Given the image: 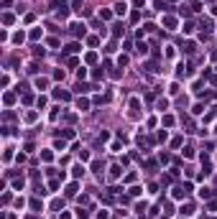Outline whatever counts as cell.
<instances>
[{
	"mask_svg": "<svg viewBox=\"0 0 217 219\" xmlns=\"http://www.w3.org/2000/svg\"><path fill=\"white\" fill-rule=\"evenodd\" d=\"M138 110H141V99H130V117H133V120H138V117H141V112H138Z\"/></svg>",
	"mask_w": 217,
	"mask_h": 219,
	"instance_id": "obj_1",
	"label": "cell"
},
{
	"mask_svg": "<svg viewBox=\"0 0 217 219\" xmlns=\"http://www.w3.org/2000/svg\"><path fill=\"white\" fill-rule=\"evenodd\" d=\"M54 97H56V99H62V102H69V99H72V94H69L67 89H62V87L54 89Z\"/></svg>",
	"mask_w": 217,
	"mask_h": 219,
	"instance_id": "obj_2",
	"label": "cell"
},
{
	"mask_svg": "<svg viewBox=\"0 0 217 219\" xmlns=\"http://www.w3.org/2000/svg\"><path fill=\"white\" fill-rule=\"evenodd\" d=\"M69 28H72L74 36H84V33H87V26H84V23H72Z\"/></svg>",
	"mask_w": 217,
	"mask_h": 219,
	"instance_id": "obj_3",
	"label": "cell"
},
{
	"mask_svg": "<svg viewBox=\"0 0 217 219\" xmlns=\"http://www.w3.org/2000/svg\"><path fill=\"white\" fill-rule=\"evenodd\" d=\"M164 26H166L169 31H174V28H176V18H174V15H164Z\"/></svg>",
	"mask_w": 217,
	"mask_h": 219,
	"instance_id": "obj_4",
	"label": "cell"
},
{
	"mask_svg": "<svg viewBox=\"0 0 217 219\" xmlns=\"http://www.w3.org/2000/svg\"><path fill=\"white\" fill-rule=\"evenodd\" d=\"M77 110H82V112H87V110H90V99L79 97V99H77Z\"/></svg>",
	"mask_w": 217,
	"mask_h": 219,
	"instance_id": "obj_5",
	"label": "cell"
},
{
	"mask_svg": "<svg viewBox=\"0 0 217 219\" xmlns=\"http://www.w3.org/2000/svg\"><path fill=\"white\" fill-rule=\"evenodd\" d=\"M77 51H79V44H77V41H72V44L64 46V54H77Z\"/></svg>",
	"mask_w": 217,
	"mask_h": 219,
	"instance_id": "obj_6",
	"label": "cell"
},
{
	"mask_svg": "<svg viewBox=\"0 0 217 219\" xmlns=\"http://www.w3.org/2000/svg\"><path fill=\"white\" fill-rule=\"evenodd\" d=\"M77 191H79V184H77V181H72V184L67 186V196H77Z\"/></svg>",
	"mask_w": 217,
	"mask_h": 219,
	"instance_id": "obj_7",
	"label": "cell"
},
{
	"mask_svg": "<svg viewBox=\"0 0 217 219\" xmlns=\"http://www.w3.org/2000/svg\"><path fill=\"white\" fill-rule=\"evenodd\" d=\"M128 13V5L125 3H115V15H125Z\"/></svg>",
	"mask_w": 217,
	"mask_h": 219,
	"instance_id": "obj_8",
	"label": "cell"
},
{
	"mask_svg": "<svg viewBox=\"0 0 217 219\" xmlns=\"http://www.w3.org/2000/svg\"><path fill=\"white\" fill-rule=\"evenodd\" d=\"M179 211H182L184 216H192V214H194V204H184V206H182Z\"/></svg>",
	"mask_w": 217,
	"mask_h": 219,
	"instance_id": "obj_9",
	"label": "cell"
},
{
	"mask_svg": "<svg viewBox=\"0 0 217 219\" xmlns=\"http://www.w3.org/2000/svg\"><path fill=\"white\" fill-rule=\"evenodd\" d=\"M72 176H74V178H82V176H84V168H82L79 163H77V166L72 168Z\"/></svg>",
	"mask_w": 217,
	"mask_h": 219,
	"instance_id": "obj_10",
	"label": "cell"
},
{
	"mask_svg": "<svg viewBox=\"0 0 217 219\" xmlns=\"http://www.w3.org/2000/svg\"><path fill=\"white\" fill-rule=\"evenodd\" d=\"M146 69H148L151 74H159V71H161V69H159V61H148V64H146Z\"/></svg>",
	"mask_w": 217,
	"mask_h": 219,
	"instance_id": "obj_11",
	"label": "cell"
},
{
	"mask_svg": "<svg viewBox=\"0 0 217 219\" xmlns=\"http://www.w3.org/2000/svg\"><path fill=\"white\" fill-rule=\"evenodd\" d=\"M92 89H95L92 84H82V82L77 84V92H79V94H84V92H92Z\"/></svg>",
	"mask_w": 217,
	"mask_h": 219,
	"instance_id": "obj_12",
	"label": "cell"
},
{
	"mask_svg": "<svg viewBox=\"0 0 217 219\" xmlns=\"http://www.w3.org/2000/svg\"><path fill=\"white\" fill-rule=\"evenodd\" d=\"M194 51H197V44L194 41H187L184 44V54H194Z\"/></svg>",
	"mask_w": 217,
	"mask_h": 219,
	"instance_id": "obj_13",
	"label": "cell"
},
{
	"mask_svg": "<svg viewBox=\"0 0 217 219\" xmlns=\"http://www.w3.org/2000/svg\"><path fill=\"white\" fill-rule=\"evenodd\" d=\"M199 196H202V199H212V196H214V191L204 186V189H199Z\"/></svg>",
	"mask_w": 217,
	"mask_h": 219,
	"instance_id": "obj_14",
	"label": "cell"
},
{
	"mask_svg": "<svg viewBox=\"0 0 217 219\" xmlns=\"http://www.w3.org/2000/svg\"><path fill=\"white\" fill-rule=\"evenodd\" d=\"M120 173H123L120 166H112V168H110V178H120Z\"/></svg>",
	"mask_w": 217,
	"mask_h": 219,
	"instance_id": "obj_15",
	"label": "cell"
},
{
	"mask_svg": "<svg viewBox=\"0 0 217 219\" xmlns=\"http://www.w3.org/2000/svg\"><path fill=\"white\" fill-rule=\"evenodd\" d=\"M184 196H187L184 186H176V189H174V199H184Z\"/></svg>",
	"mask_w": 217,
	"mask_h": 219,
	"instance_id": "obj_16",
	"label": "cell"
},
{
	"mask_svg": "<svg viewBox=\"0 0 217 219\" xmlns=\"http://www.w3.org/2000/svg\"><path fill=\"white\" fill-rule=\"evenodd\" d=\"M36 87H38V89H46V87H49V79L38 76V79H36Z\"/></svg>",
	"mask_w": 217,
	"mask_h": 219,
	"instance_id": "obj_17",
	"label": "cell"
},
{
	"mask_svg": "<svg viewBox=\"0 0 217 219\" xmlns=\"http://www.w3.org/2000/svg\"><path fill=\"white\" fill-rule=\"evenodd\" d=\"M202 31H204V33H212V21H209V18L202 21Z\"/></svg>",
	"mask_w": 217,
	"mask_h": 219,
	"instance_id": "obj_18",
	"label": "cell"
},
{
	"mask_svg": "<svg viewBox=\"0 0 217 219\" xmlns=\"http://www.w3.org/2000/svg\"><path fill=\"white\" fill-rule=\"evenodd\" d=\"M31 209H33V211H41V209H44V204L38 201V199H31Z\"/></svg>",
	"mask_w": 217,
	"mask_h": 219,
	"instance_id": "obj_19",
	"label": "cell"
},
{
	"mask_svg": "<svg viewBox=\"0 0 217 219\" xmlns=\"http://www.w3.org/2000/svg\"><path fill=\"white\" fill-rule=\"evenodd\" d=\"M110 18H112V13H110L107 8H102V10H100V21H110Z\"/></svg>",
	"mask_w": 217,
	"mask_h": 219,
	"instance_id": "obj_20",
	"label": "cell"
},
{
	"mask_svg": "<svg viewBox=\"0 0 217 219\" xmlns=\"http://www.w3.org/2000/svg\"><path fill=\"white\" fill-rule=\"evenodd\" d=\"M77 216H79V219H90V209H77Z\"/></svg>",
	"mask_w": 217,
	"mask_h": 219,
	"instance_id": "obj_21",
	"label": "cell"
},
{
	"mask_svg": "<svg viewBox=\"0 0 217 219\" xmlns=\"http://www.w3.org/2000/svg\"><path fill=\"white\" fill-rule=\"evenodd\" d=\"M112 33H115V38L123 36V23H115V26H112Z\"/></svg>",
	"mask_w": 217,
	"mask_h": 219,
	"instance_id": "obj_22",
	"label": "cell"
},
{
	"mask_svg": "<svg viewBox=\"0 0 217 219\" xmlns=\"http://www.w3.org/2000/svg\"><path fill=\"white\" fill-rule=\"evenodd\" d=\"M92 171L95 173H102V161H92Z\"/></svg>",
	"mask_w": 217,
	"mask_h": 219,
	"instance_id": "obj_23",
	"label": "cell"
},
{
	"mask_svg": "<svg viewBox=\"0 0 217 219\" xmlns=\"http://www.w3.org/2000/svg\"><path fill=\"white\" fill-rule=\"evenodd\" d=\"M102 76H105V69H102V66L92 71V79H102Z\"/></svg>",
	"mask_w": 217,
	"mask_h": 219,
	"instance_id": "obj_24",
	"label": "cell"
},
{
	"mask_svg": "<svg viewBox=\"0 0 217 219\" xmlns=\"http://www.w3.org/2000/svg\"><path fill=\"white\" fill-rule=\"evenodd\" d=\"M161 123H164V128H171V125H174V117H171V115H164Z\"/></svg>",
	"mask_w": 217,
	"mask_h": 219,
	"instance_id": "obj_25",
	"label": "cell"
},
{
	"mask_svg": "<svg viewBox=\"0 0 217 219\" xmlns=\"http://www.w3.org/2000/svg\"><path fill=\"white\" fill-rule=\"evenodd\" d=\"M13 21H15V18H13L10 13H5V15H3V23H5V26H13Z\"/></svg>",
	"mask_w": 217,
	"mask_h": 219,
	"instance_id": "obj_26",
	"label": "cell"
},
{
	"mask_svg": "<svg viewBox=\"0 0 217 219\" xmlns=\"http://www.w3.org/2000/svg\"><path fill=\"white\" fill-rule=\"evenodd\" d=\"M59 133H62L64 138H74V130H69V128H62V130H59Z\"/></svg>",
	"mask_w": 217,
	"mask_h": 219,
	"instance_id": "obj_27",
	"label": "cell"
},
{
	"mask_svg": "<svg viewBox=\"0 0 217 219\" xmlns=\"http://www.w3.org/2000/svg\"><path fill=\"white\" fill-rule=\"evenodd\" d=\"M31 38H33V41H38V38H41V28H33V31H31Z\"/></svg>",
	"mask_w": 217,
	"mask_h": 219,
	"instance_id": "obj_28",
	"label": "cell"
},
{
	"mask_svg": "<svg viewBox=\"0 0 217 219\" xmlns=\"http://www.w3.org/2000/svg\"><path fill=\"white\" fill-rule=\"evenodd\" d=\"M77 153H79V161H82V163L90 161V153H87V150H77Z\"/></svg>",
	"mask_w": 217,
	"mask_h": 219,
	"instance_id": "obj_29",
	"label": "cell"
},
{
	"mask_svg": "<svg viewBox=\"0 0 217 219\" xmlns=\"http://www.w3.org/2000/svg\"><path fill=\"white\" fill-rule=\"evenodd\" d=\"M135 49H138V54H143V56H146V54H148V46H146V44H138V46H135Z\"/></svg>",
	"mask_w": 217,
	"mask_h": 219,
	"instance_id": "obj_30",
	"label": "cell"
},
{
	"mask_svg": "<svg viewBox=\"0 0 217 219\" xmlns=\"http://www.w3.org/2000/svg\"><path fill=\"white\" fill-rule=\"evenodd\" d=\"M46 51H44V46H33V56H44Z\"/></svg>",
	"mask_w": 217,
	"mask_h": 219,
	"instance_id": "obj_31",
	"label": "cell"
},
{
	"mask_svg": "<svg viewBox=\"0 0 217 219\" xmlns=\"http://www.w3.org/2000/svg\"><path fill=\"white\" fill-rule=\"evenodd\" d=\"M95 61H97V54L90 51V54H87V64H95Z\"/></svg>",
	"mask_w": 217,
	"mask_h": 219,
	"instance_id": "obj_32",
	"label": "cell"
},
{
	"mask_svg": "<svg viewBox=\"0 0 217 219\" xmlns=\"http://www.w3.org/2000/svg\"><path fill=\"white\" fill-rule=\"evenodd\" d=\"M36 105H38V110H44V107H46V97H38Z\"/></svg>",
	"mask_w": 217,
	"mask_h": 219,
	"instance_id": "obj_33",
	"label": "cell"
},
{
	"mask_svg": "<svg viewBox=\"0 0 217 219\" xmlns=\"http://www.w3.org/2000/svg\"><path fill=\"white\" fill-rule=\"evenodd\" d=\"M184 31L192 33V31H194V21H187V23H184Z\"/></svg>",
	"mask_w": 217,
	"mask_h": 219,
	"instance_id": "obj_34",
	"label": "cell"
},
{
	"mask_svg": "<svg viewBox=\"0 0 217 219\" xmlns=\"http://www.w3.org/2000/svg\"><path fill=\"white\" fill-rule=\"evenodd\" d=\"M87 44H90V46H97V44H100V38H97V36H90Z\"/></svg>",
	"mask_w": 217,
	"mask_h": 219,
	"instance_id": "obj_35",
	"label": "cell"
},
{
	"mask_svg": "<svg viewBox=\"0 0 217 219\" xmlns=\"http://www.w3.org/2000/svg\"><path fill=\"white\" fill-rule=\"evenodd\" d=\"M54 79H56V82H59V79H64V69H56V71H54Z\"/></svg>",
	"mask_w": 217,
	"mask_h": 219,
	"instance_id": "obj_36",
	"label": "cell"
},
{
	"mask_svg": "<svg viewBox=\"0 0 217 219\" xmlns=\"http://www.w3.org/2000/svg\"><path fill=\"white\" fill-rule=\"evenodd\" d=\"M166 107H169V99H159V110H161V112H164V110H166Z\"/></svg>",
	"mask_w": 217,
	"mask_h": 219,
	"instance_id": "obj_37",
	"label": "cell"
},
{
	"mask_svg": "<svg viewBox=\"0 0 217 219\" xmlns=\"http://www.w3.org/2000/svg\"><path fill=\"white\" fill-rule=\"evenodd\" d=\"M54 148H56V150H64V148H67V143H64V140H56V143H54Z\"/></svg>",
	"mask_w": 217,
	"mask_h": 219,
	"instance_id": "obj_38",
	"label": "cell"
},
{
	"mask_svg": "<svg viewBox=\"0 0 217 219\" xmlns=\"http://www.w3.org/2000/svg\"><path fill=\"white\" fill-rule=\"evenodd\" d=\"M41 158H44V161H46V163H49V161H51V158H54V155H51V150H44V153H41Z\"/></svg>",
	"mask_w": 217,
	"mask_h": 219,
	"instance_id": "obj_39",
	"label": "cell"
},
{
	"mask_svg": "<svg viewBox=\"0 0 217 219\" xmlns=\"http://www.w3.org/2000/svg\"><path fill=\"white\" fill-rule=\"evenodd\" d=\"M141 191H143V189H138V186H133V189H130L128 194H130V196H141Z\"/></svg>",
	"mask_w": 217,
	"mask_h": 219,
	"instance_id": "obj_40",
	"label": "cell"
},
{
	"mask_svg": "<svg viewBox=\"0 0 217 219\" xmlns=\"http://www.w3.org/2000/svg\"><path fill=\"white\" fill-rule=\"evenodd\" d=\"M207 209H209V211H217V199H212V201L207 204Z\"/></svg>",
	"mask_w": 217,
	"mask_h": 219,
	"instance_id": "obj_41",
	"label": "cell"
},
{
	"mask_svg": "<svg viewBox=\"0 0 217 219\" xmlns=\"http://www.w3.org/2000/svg\"><path fill=\"white\" fill-rule=\"evenodd\" d=\"M184 158H194V148H184Z\"/></svg>",
	"mask_w": 217,
	"mask_h": 219,
	"instance_id": "obj_42",
	"label": "cell"
},
{
	"mask_svg": "<svg viewBox=\"0 0 217 219\" xmlns=\"http://www.w3.org/2000/svg\"><path fill=\"white\" fill-rule=\"evenodd\" d=\"M13 102H15V97H13L10 92H8V94H5V105H13Z\"/></svg>",
	"mask_w": 217,
	"mask_h": 219,
	"instance_id": "obj_43",
	"label": "cell"
},
{
	"mask_svg": "<svg viewBox=\"0 0 217 219\" xmlns=\"http://www.w3.org/2000/svg\"><path fill=\"white\" fill-rule=\"evenodd\" d=\"M77 76H79V82H82V79H84V76H87V69H84V66H82V69H79V71H77Z\"/></svg>",
	"mask_w": 217,
	"mask_h": 219,
	"instance_id": "obj_44",
	"label": "cell"
},
{
	"mask_svg": "<svg viewBox=\"0 0 217 219\" xmlns=\"http://www.w3.org/2000/svg\"><path fill=\"white\" fill-rule=\"evenodd\" d=\"M141 5H146V0H135V8H141Z\"/></svg>",
	"mask_w": 217,
	"mask_h": 219,
	"instance_id": "obj_45",
	"label": "cell"
},
{
	"mask_svg": "<svg viewBox=\"0 0 217 219\" xmlns=\"http://www.w3.org/2000/svg\"><path fill=\"white\" fill-rule=\"evenodd\" d=\"M209 79H212V84H214V87H217V76H209Z\"/></svg>",
	"mask_w": 217,
	"mask_h": 219,
	"instance_id": "obj_46",
	"label": "cell"
},
{
	"mask_svg": "<svg viewBox=\"0 0 217 219\" xmlns=\"http://www.w3.org/2000/svg\"><path fill=\"white\" fill-rule=\"evenodd\" d=\"M214 133H217V130H214Z\"/></svg>",
	"mask_w": 217,
	"mask_h": 219,
	"instance_id": "obj_47",
	"label": "cell"
}]
</instances>
